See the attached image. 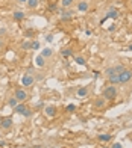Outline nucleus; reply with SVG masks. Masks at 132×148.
Listing matches in <instances>:
<instances>
[{"label":"nucleus","instance_id":"obj_34","mask_svg":"<svg viewBox=\"0 0 132 148\" xmlns=\"http://www.w3.org/2000/svg\"><path fill=\"white\" fill-rule=\"evenodd\" d=\"M17 2H18V3H26L28 0H17Z\"/></svg>","mask_w":132,"mask_h":148},{"label":"nucleus","instance_id":"obj_16","mask_svg":"<svg viewBox=\"0 0 132 148\" xmlns=\"http://www.w3.org/2000/svg\"><path fill=\"white\" fill-rule=\"evenodd\" d=\"M52 55H53V50H52V49H49V47H47V49H44L43 51H41V56L46 59V58H50Z\"/></svg>","mask_w":132,"mask_h":148},{"label":"nucleus","instance_id":"obj_25","mask_svg":"<svg viewBox=\"0 0 132 148\" xmlns=\"http://www.w3.org/2000/svg\"><path fill=\"white\" fill-rule=\"evenodd\" d=\"M30 44H32V41L23 42V44H21V49H23V50H30Z\"/></svg>","mask_w":132,"mask_h":148},{"label":"nucleus","instance_id":"obj_31","mask_svg":"<svg viewBox=\"0 0 132 148\" xmlns=\"http://www.w3.org/2000/svg\"><path fill=\"white\" fill-rule=\"evenodd\" d=\"M93 77L94 79H99V77H100V73H99V71H93Z\"/></svg>","mask_w":132,"mask_h":148},{"label":"nucleus","instance_id":"obj_21","mask_svg":"<svg viewBox=\"0 0 132 148\" xmlns=\"http://www.w3.org/2000/svg\"><path fill=\"white\" fill-rule=\"evenodd\" d=\"M75 60H76V64L77 65H85L87 62H85V59L82 56H75Z\"/></svg>","mask_w":132,"mask_h":148},{"label":"nucleus","instance_id":"obj_37","mask_svg":"<svg viewBox=\"0 0 132 148\" xmlns=\"http://www.w3.org/2000/svg\"><path fill=\"white\" fill-rule=\"evenodd\" d=\"M131 6H132V0H131Z\"/></svg>","mask_w":132,"mask_h":148},{"label":"nucleus","instance_id":"obj_1","mask_svg":"<svg viewBox=\"0 0 132 148\" xmlns=\"http://www.w3.org/2000/svg\"><path fill=\"white\" fill-rule=\"evenodd\" d=\"M117 94H118V91H117V88L115 86H106V88L103 89V92H102V95H103V98L106 100H114V98H117Z\"/></svg>","mask_w":132,"mask_h":148},{"label":"nucleus","instance_id":"obj_18","mask_svg":"<svg viewBox=\"0 0 132 148\" xmlns=\"http://www.w3.org/2000/svg\"><path fill=\"white\" fill-rule=\"evenodd\" d=\"M35 64H37L38 66H44V65H46V59L39 55V56H37V59H35Z\"/></svg>","mask_w":132,"mask_h":148},{"label":"nucleus","instance_id":"obj_28","mask_svg":"<svg viewBox=\"0 0 132 148\" xmlns=\"http://www.w3.org/2000/svg\"><path fill=\"white\" fill-rule=\"evenodd\" d=\"M46 41L52 42V41H53V35H47V36H46Z\"/></svg>","mask_w":132,"mask_h":148},{"label":"nucleus","instance_id":"obj_9","mask_svg":"<svg viewBox=\"0 0 132 148\" xmlns=\"http://www.w3.org/2000/svg\"><path fill=\"white\" fill-rule=\"evenodd\" d=\"M105 106H106V100H105L103 97L102 98H97L96 101H94V107H96V109H103Z\"/></svg>","mask_w":132,"mask_h":148},{"label":"nucleus","instance_id":"obj_3","mask_svg":"<svg viewBox=\"0 0 132 148\" xmlns=\"http://www.w3.org/2000/svg\"><path fill=\"white\" fill-rule=\"evenodd\" d=\"M17 113H20V115H24L26 118H30L32 116V110L29 109V107H26L24 104H17V107H15V109H14Z\"/></svg>","mask_w":132,"mask_h":148},{"label":"nucleus","instance_id":"obj_4","mask_svg":"<svg viewBox=\"0 0 132 148\" xmlns=\"http://www.w3.org/2000/svg\"><path fill=\"white\" fill-rule=\"evenodd\" d=\"M34 82H35V77L32 76L30 73H26L24 76L21 77V85L24 86V88H29V86H32V85H34Z\"/></svg>","mask_w":132,"mask_h":148},{"label":"nucleus","instance_id":"obj_38","mask_svg":"<svg viewBox=\"0 0 132 148\" xmlns=\"http://www.w3.org/2000/svg\"><path fill=\"white\" fill-rule=\"evenodd\" d=\"M105 148H108V147H105Z\"/></svg>","mask_w":132,"mask_h":148},{"label":"nucleus","instance_id":"obj_6","mask_svg":"<svg viewBox=\"0 0 132 148\" xmlns=\"http://www.w3.org/2000/svg\"><path fill=\"white\" fill-rule=\"evenodd\" d=\"M61 20H70V18H73V15L76 14V11L75 9H61Z\"/></svg>","mask_w":132,"mask_h":148},{"label":"nucleus","instance_id":"obj_26","mask_svg":"<svg viewBox=\"0 0 132 148\" xmlns=\"http://www.w3.org/2000/svg\"><path fill=\"white\" fill-rule=\"evenodd\" d=\"M38 49H39V42H38V41H32L30 50H38Z\"/></svg>","mask_w":132,"mask_h":148},{"label":"nucleus","instance_id":"obj_12","mask_svg":"<svg viewBox=\"0 0 132 148\" xmlns=\"http://www.w3.org/2000/svg\"><path fill=\"white\" fill-rule=\"evenodd\" d=\"M108 82H109L111 85L120 83V77H118V74H113V76H109V77H108Z\"/></svg>","mask_w":132,"mask_h":148},{"label":"nucleus","instance_id":"obj_5","mask_svg":"<svg viewBox=\"0 0 132 148\" xmlns=\"http://www.w3.org/2000/svg\"><path fill=\"white\" fill-rule=\"evenodd\" d=\"M14 97L18 100V103H23L26 101V100L29 98V94L26 92L24 89H15V94H14Z\"/></svg>","mask_w":132,"mask_h":148},{"label":"nucleus","instance_id":"obj_8","mask_svg":"<svg viewBox=\"0 0 132 148\" xmlns=\"http://www.w3.org/2000/svg\"><path fill=\"white\" fill-rule=\"evenodd\" d=\"M88 8H90V2H87V0H82V2L77 3V11H81V12L88 11Z\"/></svg>","mask_w":132,"mask_h":148},{"label":"nucleus","instance_id":"obj_35","mask_svg":"<svg viewBox=\"0 0 132 148\" xmlns=\"http://www.w3.org/2000/svg\"><path fill=\"white\" fill-rule=\"evenodd\" d=\"M5 45V42H3V39H0V47H3Z\"/></svg>","mask_w":132,"mask_h":148},{"label":"nucleus","instance_id":"obj_7","mask_svg":"<svg viewBox=\"0 0 132 148\" xmlns=\"http://www.w3.org/2000/svg\"><path fill=\"white\" fill-rule=\"evenodd\" d=\"M0 127H2V129H5V130L11 129V127H12V118H11V116L3 118L2 121H0Z\"/></svg>","mask_w":132,"mask_h":148},{"label":"nucleus","instance_id":"obj_29","mask_svg":"<svg viewBox=\"0 0 132 148\" xmlns=\"http://www.w3.org/2000/svg\"><path fill=\"white\" fill-rule=\"evenodd\" d=\"M56 9V3H52V5H49V11H55Z\"/></svg>","mask_w":132,"mask_h":148},{"label":"nucleus","instance_id":"obj_30","mask_svg":"<svg viewBox=\"0 0 132 148\" xmlns=\"http://www.w3.org/2000/svg\"><path fill=\"white\" fill-rule=\"evenodd\" d=\"M111 148H123V147H122L120 142H115V144H113V147H111Z\"/></svg>","mask_w":132,"mask_h":148},{"label":"nucleus","instance_id":"obj_23","mask_svg":"<svg viewBox=\"0 0 132 148\" xmlns=\"http://www.w3.org/2000/svg\"><path fill=\"white\" fill-rule=\"evenodd\" d=\"M61 53H62V56H64V58H68V56H71V55H73V51H71L70 49H64Z\"/></svg>","mask_w":132,"mask_h":148},{"label":"nucleus","instance_id":"obj_24","mask_svg":"<svg viewBox=\"0 0 132 148\" xmlns=\"http://www.w3.org/2000/svg\"><path fill=\"white\" fill-rule=\"evenodd\" d=\"M105 74H106V77H109V76H113V74H117V73L114 71V66H111V68H106Z\"/></svg>","mask_w":132,"mask_h":148},{"label":"nucleus","instance_id":"obj_19","mask_svg":"<svg viewBox=\"0 0 132 148\" xmlns=\"http://www.w3.org/2000/svg\"><path fill=\"white\" fill-rule=\"evenodd\" d=\"M77 95H79V97L88 95V88H87V86H85V88H79V89H77Z\"/></svg>","mask_w":132,"mask_h":148},{"label":"nucleus","instance_id":"obj_36","mask_svg":"<svg viewBox=\"0 0 132 148\" xmlns=\"http://www.w3.org/2000/svg\"><path fill=\"white\" fill-rule=\"evenodd\" d=\"M128 50H131V51H132V44H131V45L128 47Z\"/></svg>","mask_w":132,"mask_h":148},{"label":"nucleus","instance_id":"obj_17","mask_svg":"<svg viewBox=\"0 0 132 148\" xmlns=\"http://www.w3.org/2000/svg\"><path fill=\"white\" fill-rule=\"evenodd\" d=\"M8 104H9V107H12V109H15L17 104H18V100H17L15 97H11V98L8 100Z\"/></svg>","mask_w":132,"mask_h":148},{"label":"nucleus","instance_id":"obj_22","mask_svg":"<svg viewBox=\"0 0 132 148\" xmlns=\"http://www.w3.org/2000/svg\"><path fill=\"white\" fill-rule=\"evenodd\" d=\"M124 68H126V66H124L123 64H120V65H115V66H114V71H115L117 74H120V73H122Z\"/></svg>","mask_w":132,"mask_h":148},{"label":"nucleus","instance_id":"obj_33","mask_svg":"<svg viewBox=\"0 0 132 148\" xmlns=\"http://www.w3.org/2000/svg\"><path fill=\"white\" fill-rule=\"evenodd\" d=\"M6 33V29H0V35H5Z\"/></svg>","mask_w":132,"mask_h":148},{"label":"nucleus","instance_id":"obj_32","mask_svg":"<svg viewBox=\"0 0 132 148\" xmlns=\"http://www.w3.org/2000/svg\"><path fill=\"white\" fill-rule=\"evenodd\" d=\"M108 30H109V32H114V30H115V26H114V24H113V26H109Z\"/></svg>","mask_w":132,"mask_h":148},{"label":"nucleus","instance_id":"obj_14","mask_svg":"<svg viewBox=\"0 0 132 148\" xmlns=\"http://www.w3.org/2000/svg\"><path fill=\"white\" fill-rule=\"evenodd\" d=\"M26 5H28L29 9H35L37 6L39 5V0H28V2H26Z\"/></svg>","mask_w":132,"mask_h":148},{"label":"nucleus","instance_id":"obj_2","mask_svg":"<svg viewBox=\"0 0 132 148\" xmlns=\"http://www.w3.org/2000/svg\"><path fill=\"white\" fill-rule=\"evenodd\" d=\"M118 77H120V83L122 85H126L132 80V70L131 68H124L120 74H118Z\"/></svg>","mask_w":132,"mask_h":148},{"label":"nucleus","instance_id":"obj_11","mask_svg":"<svg viewBox=\"0 0 132 148\" xmlns=\"http://www.w3.org/2000/svg\"><path fill=\"white\" fill-rule=\"evenodd\" d=\"M12 17H14V20H15V21H21V20H24L26 14H24L23 11H15L14 14H12Z\"/></svg>","mask_w":132,"mask_h":148},{"label":"nucleus","instance_id":"obj_27","mask_svg":"<svg viewBox=\"0 0 132 148\" xmlns=\"http://www.w3.org/2000/svg\"><path fill=\"white\" fill-rule=\"evenodd\" d=\"M65 110H67L68 113H71L73 110H76V106H75V104H68L67 107H65Z\"/></svg>","mask_w":132,"mask_h":148},{"label":"nucleus","instance_id":"obj_13","mask_svg":"<svg viewBox=\"0 0 132 148\" xmlns=\"http://www.w3.org/2000/svg\"><path fill=\"white\" fill-rule=\"evenodd\" d=\"M99 140H100V142H109L111 139H113V136H111V134H106V133H102V134H99Z\"/></svg>","mask_w":132,"mask_h":148},{"label":"nucleus","instance_id":"obj_15","mask_svg":"<svg viewBox=\"0 0 132 148\" xmlns=\"http://www.w3.org/2000/svg\"><path fill=\"white\" fill-rule=\"evenodd\" d=\"M117 15H118V11L114 9V8H111V9L106 12V18H117Z\"/></svg>","mask_w":132,"mask_h":148},{"label":"nucleus","instance_id":"obj_10","mask_svg":"<svg viewBox=\"0 0 132 148\" xmlns=\"http://www.w3.org/2000/svg\"><path fill=\"white\" fill-rule=\"evenodd\" d=\"M44 113H46V115H47V116H55L56 115V107H53V106H47V107H46V109H44Z\"/></svg>","mask_w":132,"mask_h":148},{"label":"nucleus","instance_id":"obj_20","mask_svg":"<svg viewBox=\"0 0 132 148\" xmlns=\"http://www.w3.org/2000/svg\"><path fill=\"white\" fill-rule=\"evenodd\" d=\"M61 5L64 9H68L71 5H73V0H61Z\"/></svg>","mask_w":132,"mask_h":148}]
</instances>
